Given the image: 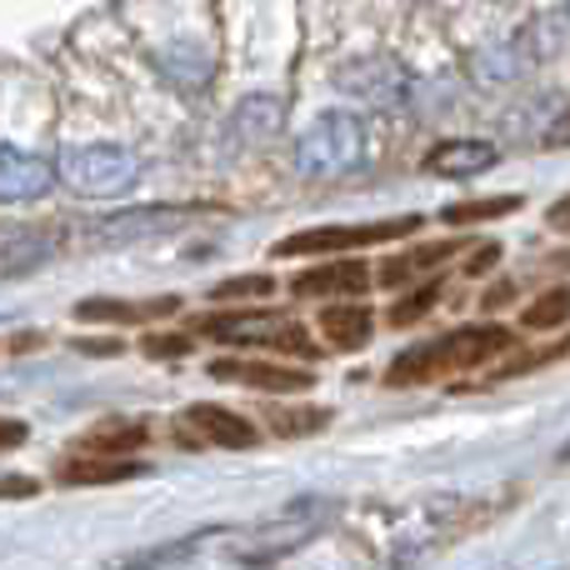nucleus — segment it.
Instances as JSON below:
<instances>
[{
	"mask_svg": "<svg viewBox=\"0 0 570 570\" xmlns=\"http://www.w3.org/2000/svg\"><path fill=\"white\" fill-rule=\"evenodd\" d=\"M190 216H196L190 206H136V210H120V216H106L90 230V240H96V246H130V240L170 236V230H180Z\"/></svg>",
	"mask_w": 570,
	"mask_h": 570,
	"instance_id": "0eeeda50",
	"label": "nucleus"
},
{
	"mask_svg": "<svg viewBox=\"0 0 570 570\" xmlns=\"http://www.w3.org/2000/svg\"><path fill=\"white\" fill-rule=\"evenodd\" d=\"M435 301H441V281H425L421 291H411V295H405V301L391 311V325H415Z\"/></svg>",
	"mask_w": 570,
	"mask_h": 570,
	"instance_id": "a878e982",
	"label": "nucleus"
},
{
	"mask_svg": "<svg viewBox=\"0 0 570 570\" xmlns=\"http://www.w3.org/2000/svg\"><path fill=\"white\" fill-rule=\"evenodd\" d=\"M146 475L140 461H66L60 465V485H116Z\"/></svg>",
	"mask_w": 570,
	"mask_h": 570,
	"instance_id": "a211bd4d",
	"label": "nucleus"
},
{
	"mask_svg": "<svg viewBox=\"0 0 570 570\" xmlns=\"http://www.w3.org/2000/svg\"><path fill=\"white\" fill-rule=\"evenodd\" d=\"M556 461H561V465H570V441L561 445V455H556Z\"/></svg>",
	"mask_w": 570,
	"mask_h": 570,
	"instance_id": "473e14b6",
	"label": "nucleus"
},
{
	"mask_svg": "<svg viewBox=\"0 0 570 570\" xmlns=\"http://www.w3.org/2000/svg\"><path fill=\"white\" fill-rule=\"evenodd\" d=\"M295 160L311 176H335V170H351L361 160V120L345 116V110H331L321 116L295 146Z\"/></svg>",
	"mask_w": 570,
	"mask_h": 570,
	"instance_id": "39448f33",
	"label": "nucleus"
},
{
	"mask_svg": "<svg viewBox=\"0 0 570 570\" xmlns=\"http://www.w3.org/2000/svg\"><path fill=\"white\" fill-rule=\"evenodd\" d=\"M186 435L190 441H206V445H226V451H250V445L261 441V431L246 415L226 411V405H210V401L180 411V441H186Z\"/></svg>",
	"mask_w": 570,
	"mask_h": 570,
	"instance_id": "6e6552de",
	"label": "nucleus"
},
{
	"mask_svg": "<svg viewBox=\"0 0 570 570\" xmlns=\"http://www.w3.org/2000/svg\"><path fill=\"white\" fill-rule=\"evenodd\" d=\"M521 210V196H491V200H465V206H445L441 220L445 226H475V220H495Z\"/></svg>",
	"mask_w": 570,
	"mask_h": 570,
	"instance_id": "4be33fe9",
	"label": "nucleus"
},
{
	"mask_svg": "<svg viewBox=\"0 0 570 570\" xmlns=\"http://www.w3.org/2000/svg\"><path fill=\"white\" fill-rule=\"evenodd\" d=\"M210 375L266 395H301L305 385H315L311 371H295V365H276V361H210Z\"/></svg>",
	"mask_w": 570,
	"mask_h": 570,
	"instance_id": "1a4fd4ad",
	"label": "nucleus"
},
{
	"mask_svg": "<svg viewBox=\"0 0 570 570\" xmlns=\"http://www.w3.org/2000/svg\"><path fill=\"white\" fill-rule=\"evenodd\" d=\"M505 301H511V285H495V291L485 295V305H491V311H495V305H505Z\"/></svg>",
	"mask_w": 570,
	"mask_h": 570,
	"instance_id": "2f4dec72",
	"label": "nucleus"
},
{
	"mask_svg": "<svg viewBox=\"0 0 570 570\" xmlns=\"http://www.w3.org/2000/svg\"><path fill=\"white\" fill-rule=\"evenodd\" d=\"M455 250H461V240L455 236H445V240H431V246H421V250H411V256H395V261H385L381 266V285H405L411 276H425L431 266H441V261H451Z\"/></svg>",
	"mask_w": 570,
	"mask_h": 570,
	"instance_id": "f3484780",
	"label": "nucleus"
},
{
	"mask_svg": "<svg viewBox=\"0 0 570 570\" xmlns=\"http://www.w3.org/2000/svg\"><path fill=\"white\" fill-rule=\"evenodd\" d=\"M176 295H160V301H80L76 315L80 321H110V325H146L160 315L176 311Z\"/></svg>",
	"mask_w": 570,
	"mask_h": 570,
	"instance_id": "4468645a",
	"label": "nucleus"
},
{
	"mask_svg": "<svg viewBox=\"0 0 570 570\" xmlns=\"http://www.w3.org/2000/svg\"><path fill=\"white\" fill-rule=\"evenodd\" d=\"M495 261H501V246H495V240H485V246H475V256L465 261V276H485Z\"/></svg>",
	"mask_w": 570,
	"mask_h": 570,
	"instance_id": "bb28decb",
	"label": "nucleus"
},
{
	"mask_svg": "<svg viewBox=\"0 0 570 570\" xmlns=\"http://www.w3.org/2000/svg\"><path fill=\"white\" fill-rule=\"evenodd\" d=\"M371 305L351 301V305H325L321 311V335L331 345H341V351H361L365 341H371Z\"/></svg>",
	"mask_w": 570,
	"mask_h": 570,
	"instance_id": "2eb2a0df",
	"label": "nucleus"
},
{
	"mask_svg": "<svg viewBox=\"0 0 570 570\" xmlns=\"http://www.w3.org/2000/svg\"><path fill=\"white\" fill-rule=\"evenodd\" d=\"M56 176L80 196H120V190L136 186L140 156L130 146H110V140L106 146H70L60 156Z\"/></svg>",
	"mask_w": 570,
	"mask_h": 570,
	"instance_id": "f03ea898",
	"label": "nucleus"
},
{
	"mask_svg": "<svg viewBox=\"0 0 570 570\" xmlns=\"http://www.w3.org/2000/svg\"><path fill=\"white\" fill-rule=\"evenodd\" d=\"M60 250V236L50 226H0V281L30 276Z\"/></svg>",
	"mask_w": 570,
	"mask_h": 570,
	"instance_id": "9d476101",
	"label": "nucleus"
},
{
	"mask_svg": "<svg viewBox=\"0 0 570 570\" xmlns=\"http://www.w3.org/2000/svg\"><path fill=\"white\" fill-rule=\"evenodd\" d=\"M546 226L561 230V236H570V196H561L551 210H546Z\"/></svg>",
	"mask_w": 570,
	"mask_h": 570,
	"instance_id": "c756f323",
	"label": "nucleus"
},
{
	"mask_svg": "<svg viewBox=\"0 0 570 570\" xmlns=\"http://www.w3.org/2000/svg\"><path fill=\"white\" fill-rule=\"evenodd\" d=\"M271 291H276L271 276H230V281L210 285V301H266Z\"/></svg>",
	"mask_w": 570,
	"mask_h": 570,
	"instance_id": "393cba45",
	"label": "nucleus"
},
{
	"mask_svg": "<svg viewBox=\"0 0 570 570\" xmlns=\"http://www.w3.org/2000/svg\"><path fill=\"white\" fill-rule=\"evenodd\" d=\"M421 226V216L401 220H365V226H321V230H295L276 246V256H325V250H361L381 246V240H401Z\"/></svg>",
	"mask_w": 570,
	"mask_h": 570,
	"instance_id": "423d86ee",
	"label": "nucleus"
},
{
	"mask_svg": "<svg viewBox=\"0 0 570 570\" xmlns=\"http://www.w3.org/2000/svg\"><path fill=\"white\" fill-rule=\"evenodd\" d=\"M26 421H6V415H0V451H16V445H26Z\"/></svg>",
	"mask_w": 570,
	"mask_h": 570,
	"instance_id": "c85d7f7f",
	"label": "nucleus"
},
{
	"mask_svg": "<svg viewBox=\"0 0 570 570\" xmlns=\"http://www.w3.org/2000/svg\"><path fill=\"white\" fill-rule=\"evenodd\" d=\"M495 160H501V150H495L491 140H445V146H435L431 156H425V170H431V176L465 180V176L491 170Z\"/></svg>",
	"mask_w": 570,
	"mask_h": 570,
	"instance_id": "f8f14e48",
	"label": "nucleus"
},
{
	"mask_svg": "<svg viewBox=\"0 0 570 570\" xmlns=\"http://www.w3.org/2000/svg\"><path fill=\"white\" fill-rule=\"evenodd\" d=\"M160 70H166L170 80H180V86H206V76H210L200 50H166V56H160Z\"/></svg>",
	"mask_w": 570,
	"mask_h": 570,
	"instance_id": "b1692460",
	"label": "nucleus"
},
{
	"mask_svg": "<svg viewBox=\"0 0 570 570\" xmlns=\"http://www.w3.org/2000/svg\"><path fill=\"white\" fill-rule=\"evenodd\" d=\"M146 425L140 421H110V425H100V431H90L86 441V451L90 455H120V451H136V445H146Z\"/></svg>",
	"mask_w": 570,
	"mask_h": 570,
	"instance_id": "aec40b11",
	"label": "nucleus"
},
{
	"mask_svg": "<svg viewBox=\"0 0 570 570\" xmlns=\"http://www.w3.org/2000/svg\"><path fill=\"white\" fill-rule=\"evenodd\" d=\"M196 546H200L196 535H190V541H166V546H150V551L120 556V561H110V570H186Z\"/></svg>",
	"mask_w": 570,
	"mask_h": 570,
	"instance_id": "6ab92c4d",
	"label": "nucleus"
},
{
	"mask_svg": "<svg viewBox=\"0 0 570 570\" xmlns=\"http://www.w3.org/2000/svg\"><path fill=\"white\" fill-rule=\"evenodd\" d=\"M266 425L276 435H315V431H325L331 425V411L325 405H295V411H266Z\"/></svg>",
	"mask_w": 570,
	"mask_h": 570,
	"instance_id": "412c9836",
	"label": "nucleus"
},
{
	"mask_svg": "<svg viewBox=\"0 0 570 570\" xmlns=\"http://www.w3.org/2000/svg\"><path fill=\"white\" fill-rule=\"evenodd\" d=\"M365 285H371V271L355 266V261H341V266H315V271H301V276H291V295H361Z\"/></svg>",
	"mask_w": 570,
	"mask_h": 570,
	"instance_id": "ddd939ff",
	"label": "nucleus"
},
{
	"mask_svg": "<svg viewBox=\"0 0 570 570\" xmlns=\"http://www.w3.org/2000/svg\"><path fill=\"white\" fill-rule=\"evenodd\" d=\"M331 525V501H291L281 515H271L266 525H256V531L246 535V546H240V561L246 566H266V561H281V556H291L295 546L315 541V535Z\"/></svg>",
	"mask_w": 570,
	"mask_h": 570,
	"instance_id": "7ed1b4c3",
	"label": "nucleus"
},
{
	"mask_svg": "<svg viewBox=\"0 0 570 570\" xmlns=\"http://www.w3.org/2000/svg\"><path fill=\"white\" fill-rule=\"evenodd\" d=\"M525 70H531V50H525V40H501V46H485L481 56H475V76H481L485 86L521 80Z\"/></svg>",
	"mask_w": 570,
	"mask_h": 570,
	"instance_id": "dca6fc26",
	"label": "nucleus"
},
{
	"mask_svg": "<svg viewBox=\"0 0 570 570\" xmlns=\"http://www.w3.org/2000/svg\"><path fill=\"white\" fill-rule=\"evenodd\" d=\"M190 341L186 335H150L146 341V355H186Z\"/></svg>",
	"mask_w": 570,
	"mask_h": 570,
	"instance_id": "cd10ccee",
	"label": "nucleus"
},
{
	"mask_svg": "<svg viewBox=\"0 0 570 570\" xmlns=\"http://www.w3.org/2000/svg\"><path fill=\"white\" fill-rule=\"evenodd\" d=\"M531 331H551V325H566L570 321V285H556V291H546L535 305H525L521 315Z\"/></svg>",
	"mask_w": 570,
	"mask_h": 570,
	"instance_id": "5701e85b",
	"label": "nucleus"
},
{
	"mask_svg": "<svg viewBox=\"0 0 570 570\" xmlns=\"http://www.w3.org/2000/svg\"><path fill=\"white\" fill-rule=\"evenodd\" d=\"M515 351V335L505 325H461V331L441 335L431 345H411L401 351L391 365H385V385H431V381H445V375H461V371H475L485 365L491 355H505Z\"/></svg>",
	"mask_w": 570,
	"mask_h": 570,
	"instance_id": "f257e3e1",
	"label": "nucleus"
},
{
	"mask_svg": "<svg viewBox=\"0 0 570 570\" xmlns=\"http://www.w3.org/2000/svg\"><path fill=\"white\" fill-rule=\"evenodd\" d=\"M200 331L216 335V341H230V345H266V351H285V355H321L311 331H305L301 321H291V315H266V311L206 315Z\"/></svg>",
	"mask_w": 570,
	"mask_h": 570,
	"instance_id": "20e7f679",
	"label": "nucleus"
},
{
	"mask_svg": "<svg viewBox=\"0 0 570 570\" xmlns=\"http://www.w3.org/2000/svg\"><path fill=\"white\" fill-rule=\"evenodd\" d=\"M6 495H36V481H0V501H6Z\"/></svg>",
	"mask_w": 570,
	"mask_h": 570,
	"instance_id": "7c9ffc66",
	"label": "nucleus"
},
{
	"mask_svg": "<svg viewBox=\"0 0 570 570\" xmlns=\"http://www.w3.org/2000/svg\"><path fill=\"white\" fill-rule=\"evenodd\" d=\"M56 186V166L46 156H30V150L0 146V200H40Z\"/></svg>",
	"mask_w": 570,
	"mask_h": 570,
	"instance_id": "9b49d317",
	"label": "nucleus"
}]
</instances>
